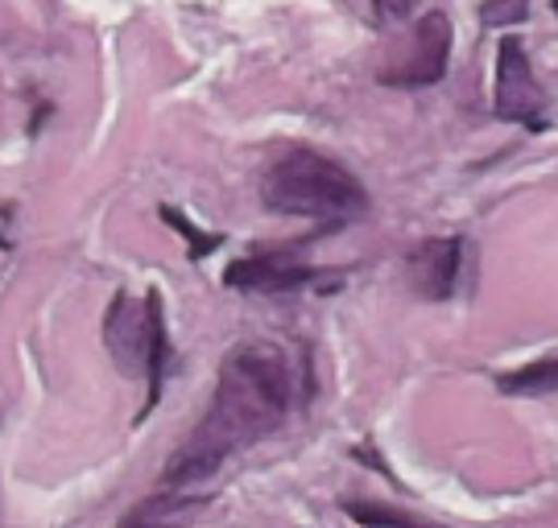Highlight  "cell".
I'll use <instances>...</instances> for the list:
<instances>
[{"instance_id": "6da1fadb", "label": "cell", "mask_w": 558, "mask_h": 528, "mask_svg": "<svg viewBox=\"0 0 558 528\" xmlns=\"http://www.w3.org/2000/svg\"><path fill=\"white\" fill-rule=\"evenodd\" d=\"M294 405L290 359L269 343H244L223 359L216 396L191 438L170 454L161 470V491L195 488L211 479L232 454L257 446L278 430Z\"/></svg>"}, {"instance_id": "7a4b0ae2", "label": "cell", "mask_w": 558, "mask_h": 528, "mask_svg": "<svg viewBox=\"0 0 558 528\" xmlns=\"http://www.w3.org/2000/svg\"><path fill=\"white\" fill-rule=\"evenodd\" d=\"M260 198L269 211L299 219H327L348 223L368 211V191L360 186L352 170L315 149H290L278 157L260 177Z\"/></svg>"}, {"instance_id": "3957f363", "label": "cell", "mask_w": 558, "mask_h": 528, "mask_svg": "<svg viewBox=\"0 0 558 528\" xmlns=\"http://www.w3.org/2000/svg\"><path fill=\"white\" fill-rule=\"evenodd\" d=\"M493 112L497 120L509 124H525L530 133L546 128V91H542L538 75L530 66V54L513 34H505L497 46V91H493Z\"/></svg>"}, {"instance_id": "277c9868", "label": "cell", "mask_w": 558, "mask_h": 528, "mask_svg": "<svg viewBox=\"0 0 558 528\" xmlns=\"http://www.w3.org/2000/svg\"><path fill=\"white\" fill-rule=\"evenodd\" d=\"M447 59H451V21L447 13H426L410 29V50L398 62H389L377 78L385 87H410V91L435 87L447 75Z\"/></svg>"}, {"instance_id": "5b68a950", "label": "cell", "mask_w": 558, "mask_h": 528, "mask_svg": "<svg viewBox=\"0 0 558 528\" xmlns=\"http://www.w3.org/2000/svg\"><path fill=\"white\" fill-rule=\"evenodd\" d=\"M104 347L112 352L120 372H145L149 368V347H154L149 294H145V302H137L124 290L112 297V306L104 314Z\"/></svg>"}, {"instance_id": "8992f818", "label": "cell", "mask_w": 558, "mask_h": 528, "mask_svg": "<svg viewBox=\"0 0 558 528\" xmlns=\"http://www.w3.org/2000/svg\"><path fill=\"white\" fill-rule=\"evenodd\" d=\"M311 277L315 269L294 248H269V253L240 256L236 265H228L223 285L244 290V294H290V290H302Z\"/></svg>"}, {"instance_id": "52a82bcc", "label": "cell", "mask_w": 558, "mask_h": 528, "mask_svg": "<svg viewBox=\"0 0 558 528\" xmlns=\"http://www.w3.org/2000/svg\"><path fill=\"white\" fill-rule=\"evenodd\" d=\"M459 265H463V240L459 235H439L426 240L410 253V285L426 302H447L456 294Z\"/></svg>"}, {"instance_id": "ba28073f", "label": "cell", "mask_w": 558, "mask_h": 528, "mask_svg": "<svg viewBox=\"0 0 558 528\" xmlns=\"http://www.w3.org/2000/svg\"><path fill=\"white\" fill-rule=\"evenodd\" d=\"M149 310H154V347H149V368H145V380H149V396H145V409H141L137 421H145L149 413L158 409L161 389H166V368H170V339H166V310H161V290H149Z\"/></svg>"}, {"instance_id": "9c48e42d", "label": "cell", "mask_w": 558, "mask_h": 528, "mask_svg": "<svg viewBox=\"0 0 558 528\" xmlns=\"http://www.w3.org/2000/svg\"><path fill=\"white\" fill-rule=\"evenodd\" d=\"M497 389L505 396H546V392H558V355H546V359H534V364H521L518 372L497 376Z\"/></svg>"}, {"instance_id": "30bf717a", "label": "cell", "mask_w": 558, "mask_h": 528, "mask_svg": "<svg viewBox=\"0 0 558 528\" xmlns=\"http://www.w3.org/2000/svg\"><path fill=\"white\" fill-rule=\"evenodd\" d=\"M161 219H166L170 228H179V235L191 244V260H195V265H199V260H207V256L223 244V235H211V232H203V228H195L191 219L182 216L179 207H161Z\"/></svg>"}, {"instance_id": "8fae6325", "label": "cell", "mask_w": 558, "mask_h": 528, "mask_svg": "<svg viewBox=\"0 0 558 528\" xmlns=\"http://www.w3.org/2000/svg\"><path fill=\"white\" fill-rule=\"evenodd\" d=\"M530 13V0H488L480 9V25L484 29H505V25H518Z\"/></svg>"}, {"instance_id": "7c38bea8", "label": "cell", "mask_w": 558, "mask_h": 528, "mask_svg": "<svg viewBox=\"0 0 558 528\" xmlns=\"http://www.w3.org/2000/svg\"><path fill=\"white\" fill-rule=\"evenodd\" d=\"M343 512H348L352 520H360V525H414L410 512L380 508V504H343Z\"/></svg>"}, {"instance_id": "4fadbf2b", "label": "cell", "mask_w": 558, "mask_h": 528, "mask_svg": "<svg viewBox=\"0 0 558 528\" xmlns=\"http://www.w3.org/2000/svg\"><path fill=\"white\" fill-rule=\"evenodd\" d=\"M414 4L418 0H373V9H377V21H405L410 13H414Z\"/></svg>"}, {"instance_id": "5bb4252c", "label": "cell", "mask_w": 558, "mask_h": 528, "mask_svg": "<svg viewBox=\"0 0 558 528\" xmlns=\"http://www.w3.org/2000/svg\"><path fill=\"white\" fill-rule=\"evenodd\" d=\"M550 4H555V13H558V0H550Z\"/></svg>"}]
</instances>
